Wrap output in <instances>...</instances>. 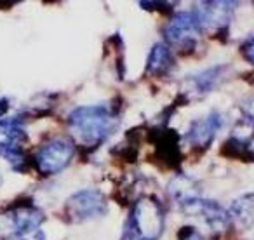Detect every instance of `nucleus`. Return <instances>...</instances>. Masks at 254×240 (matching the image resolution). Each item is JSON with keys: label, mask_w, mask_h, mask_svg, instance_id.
I'll use <instances>...</instances> for the list:
<instances>
[{"label": "nucleus", "mask_w": 254, "mask_h": 240, "mask_svg": "<svg viewBox=\"0 0 254 240\" xmlns=\"http://www.w3.org/2000/svg\"><path fill=\"white\" fill-rule=\"evenodd\" d=\"M230 219L235 221L242 228H253L254 226V193H247L233 200L230 209Z\"/></svg>", "instance_id": "nucleus-13"}, {"label": "nucleus", "mask_w": 254, "mask_h": 240, "mask_svg": "<svg viewBox=\"0 0 254 240\" xmlns=\"http://www.w3.org/2000/svg\"><path fill=\"white\" fill-rule=\"evenodd\" d=\"M228 70V66H212L209 70H204L197 75H191L185 82V94L190 96H204L207 92H211L212 89L218 85V82L225 77V71Z\"/></svg>", "instance_id": "nucleus-11"}, {"label": "nucleus", "mask_w": 254, "mask_h": 240, "mask_svg": "<svg viewBox=\"0 0 254 240\" xmlns=\"http://www.w3.org/2000/svg\"><path fill=\"white\" fill-rule=\"evenodd\" d=\"M5 240H46V235L40 230H37V232L30 233L26 237H7Z\"/></svg>", "instance_id": "nucleus-19"}, {"label": "nucleus", "mask_w": 254, "mask_h": 240, "mask_svg": "<svg viewBox=\"0 0 254 240\" xmlns=\"http://www.w3.org/2000/svg\"><path fill=\"white\" fill-rule=\"evenodd\" d=\"M166 230V207L155 195H143L132 204L120 240H160Z\"/></svg>", "instance_id": "nucleus-2"}, {"label": "nucleus", "mask_w": 254, "mask_h": 240, "mask_svg": "<svg viewBox=\"0 0 254 240\" xmlns=\"http://www.w3.org/2000/svg\"><path fill=\"white\" fill-rule=\"evenodd\" d=\"M77 146L70 138H53L46 141L35 153V169L40 176L49 178L60 174L71 164Z\"/></svg>", "instance_id": "nucleus-4"}, {"label": "nucleus", "mask_w": 254, "mask_h": 240, "mask_svg": "<svg viewBox=\"0 0 254 240\" xmlns=\"http://www.w3.org/2000/svg\"><path fill=\"white\" fill-rule=\"evenodd\" d=\"M176 61H174V54L167 44H155L150 51L148 61H146V75L150 77H169L173 73Z\"/></svg>", "instance_id": "nucleus-12"}, {"label": "nucleus", "mask_w": 254, "mask_h": 240, "mask_svg": "<svg viewBox=\"0 0 254 240\" xmlns=\"http://www.w3.org/2000/svg\"><path fill=\"white\" fill-rule=\"evenodd\" d=\"M176 4L173 2H139V7L146 9V11H160V12H169Z\"/></svg>", "instance_id": "nucleus-16"}, {"label": "nucleus", "mask_w": 254, "mask_h": 240, "mask_svg": "<svg viewBox=\"0 0 254 240\" xmlns=\"http://www.w3.org/2000/svg\"><path fill=\"white\" fill-rule=\"evenodd\" d=\"M221 127H223V117L218 112H211L204 119L193 120L190 124V127H188L185 138H187L188 145L193 150L195 148L207 150L211 146V143L214 141L216 134H218V131Z\"/></svg>", "instance_id": "nucleus-9"}, {"label": "nucleus", "mask_w": 254, "mask_h": 240, "mask_svg": "<svg viewBox=\"0 0 254 240\" xmlns=\"http://www.w3.org/2000/svg\"><path fill=\"white\" fill-rule=\"evenodd\" d=\"M4 219L9 223V237H26L40 230L46 214L32 200H19L4 212Z\"/></svg>", "instance_id": "nucleus-7"}, {"label": "nucleus", "mask_w": 254, "mask_h": 240, "mask_svg": "<svg viewBox=\"0 0 254 240\" xmlns=\"http://www.w3.org/2000/svg\"><path fill=\"white\" fill-rule=\"evenodd\" d=\"M244 113H246V119L249 120L251 127H254V98H249L242 106Z\"/></svg>", "instance_id": "nucleus-17"}, {"label": "nucleus", "mask_w": 254, "mask_h": 240, "mask_svg": "<svg viewBox=\"0 0 254 240\" xmlns=\"http://www.w3.org/2000/svg\"><path fill=\"white\" fill-rule=\"evenodd\" d=\"M71 141L84 150L99 148L110 136L119 129L120 117L117 108L110 105H87L77 106L66 117Z\"/></svg>", "instance_id": "nucleus-1"}, {"label": "nucleus", "mask_w": 254, "mask_h": 240, "mask_svg": "<svg viewBox=\"0 0 254 240\" xmlns=\"http://www.w3.org/2000/svg\"><path fill=\"white\" fill-rule=\"evenodd\" d=\"M178 240H207L195 226H183L178 233Z\"/></svg>", "instance_id": "nucleus-15"}, {"label": "nucleus", "mask_w": 254, "mask_h": 240, "mask_svg": "<svg viewBox=\"0 0 254 240\" xmlns=\"http://www.w3.org/2000/svg\"><path fill=\"white\" fill-rule=\"evenodd\" d=\"M180 209L185 214L200 216V218L211 226L212 232H216V233H225L226 230L230 228V225H232L228 211H225V209L214 200L197 197V198H191V200L183 202V204L180 205Z\"/></svg>", "instance_id": "nucleus-8"}, {"label": "nucleus", "mask_w": 254, "mask_h": 240, "mask_svg": "<svg viewBox=\"0 0 254 240\" xmlns=\"http://www.w3.org/2000/svg\"><path fill=\"white\" fill-rule=\"evenodd\" d=\"M197 190H198L197 183H195L191 178L185 176V174H180V176L174 178L169 183V188H167L171 198H173L178 205H181L187 200H191V198L200 197V193H198Z\"/></svg>", "instance_id": "nucleus-14"}, {"label": "nucleus", "mask_w": 254, "mask_h": 240, "mask_svg": "<svg viewBox=\"0 0 254 240\" xmlns=\"http://www.w3.org/2000/svg\"><path fill=\"white\" fill-rule=\"evenodd\" d=\"M242 54H244V58L249 61V63L254 64V37H253V39H249L242 46Z\"/></svg>", "instance_id": "nucleus-18"}, {"label": "nucleus", "mask_w": 254, "mask_h": 240, "mask_svg": "<svg viewBox=\"0 0 254 240\" xmlns=\"http://www.w3.org/2000/svg\"><path fill=\"white\" fill-rule=\"evenodd\" d=\"M28 134L18 117H0V153L25 152Z\"/></svg>", "instance_id": "nucleus-10"}, {"label": "nucleus", "mask_w": 254, "mask_h": 240, "mask_svg": "<svg viewBox=\"0 0 254 240\" xmlns=\"http://www.w3.org/2000/svg\"><path fill=\"white\" fill-rule=\"evenodd\" d=\"M235 7V2L211 0V2H198L197 9H193V12L197 14L202 32L221 39V35H226V32H228Z\"/></svg>", "instance_id": "nucleus-6"}, {"label": "nucleus", "mask_w": 254, "mask_h": 240, "mask_svg": "<svg viewBox=\"0 0 254 240\" xmlns=\"http://www.w3.org/2000/svg\"><path fill=\"white\" fill-rule=\"evenodd\" d=\"M64 212L71 223H84L99 219L108 212V200L99 190H78L70 195L64 204Z\"/></svg>", "instance_id": "nucleus-5"}, {"label": "nucleus", "mask_w": 254, "mask_h": 240, "mask_svg": "<svg viewBox=\"0 0 254 240\" xmlns=\"http://www.w3.org/2000/svg\"><path fill=\"white\" fill-rule=\"evenodd\" d=\"M202 33V26L193 11L176 12L164 28V37L171 51L176 49L183 54H190L197 49Z\"/></svg>", "instance_id": "nucleus-3"}, {"label": "nucleus", "mask_w": 254, "mask_h": 240, "mask_svg": "<svg viewBox=\"0 0 254 240\" xmlns=\"http://www.w3.org/2000/svg\"><path fill=\"white\" fill-rule=\"evenodd\" d=\"M0 183H2V176H0Z\"/></svg>", "instance_id": "nucleus-20"}]
</instances>
